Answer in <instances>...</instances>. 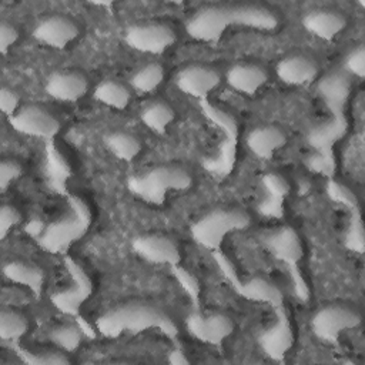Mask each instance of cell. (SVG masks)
I'll list each match as a JSON object with an SVG mask.
<instances>
[{
	"instance_id": "8992f818",
	"label": "cell",
	"mask_w": 365,
	"mask_h": 365,
	"mask_svg": "<svg viewBox=\"0 0 365 365\" xmlns=\"http://www.w3.org/2000/svg\"><path fill=\"white\" fill-rule=\"evenodd\" d=\"M191 185V174L175 164L158 165L144 174L127 178L128 191L153 205H163L170 191H187Z\"/></svg>"
},
{
	"instance_id": "e575fe53",
	"label": "cell",
	"mask_w": 365,
	"mask_h": 365,
	"mask_svg": "<svg viewBox=\"0 0 365 365\" xmlns=\"http://www.w3.org/2000/svg\"><path fill=\"white\" fill-rule=\"evenodd\" d=\"M174 278L177 279V282L181 285V288L185 291V294L190 297V301H191V305H192V309L194 311H201V305H200V284L197 281V278L188 272L184 267L177 265V267H173L170 268Z\"/></svg>"
},
{
	"instance_id": "d590c367",
	"label": "cell",
	"mask_w": 365,
	"mask_h": 365,
	"mask_svg": "<svg viewBox=\"0 0 365 365\" xmlns=\"http://www.w3.org/2000/svg\"><path fill=\"white\" fill-rule=\"evenodd\" d=\"M345 73L364 78L365 76V47L364 46H358L346 56Z\"/></svg>"
},
{
	"instance_id": "9c48e42d",
	"label": "cell",
	"mask_w": 365,
	"mask_h": 365,
	"mask_svg": "<svg viewBox=\"0 0 365 365\" xmlns=\"http://www.w3.org/2000/svg\"><path fill=\"white\" fill-rule=\"evenodd\" d=\"M211 255L218 265L220 271L224 274V277L228 279L231 284L232 289L242 298L250 299V301H257V302H264L268 304L272 308L274 315L288 312L285 302H284V295L281 289L272 284L271 281L261 278V277H254L251 279H241L228 259V257L224 255L221 250L211 251Z\"/></svg>"
},
{
	"instance_id": "b9f144b4",
	"label": "cell",
	"mask_w": 365,
	"mask_h": 365,
	"mask_svg": "<svg viewBox=\"0 0 365 365\" xmlns=\"http://www.w3.org/2000/svg\"><path fill=\"white\" fill-rule=\"evenodd\" d=\"M91 4H96V6H113V1H91Z\"/></svg>"
},
{
	"instance_id": "ac0fdd59",
	"label": "cell",
	"mask_w": 365,
	"mask_h": 365,
	"mask_svg": "<svg viewBox=\"0 0 365 365\" xmlns=\"http://www.w3.org/2000/svg\"><path fill=\"white\" fill-rule=\"evenodd\" d=\"M80 34V29L74 20L66 16H48L37 23L33 37L53 48H64Z\"/></svg>"
},
{
	"instance_id": "3957f363",
	"label": "cell",
	"mask_w": 365,
	"mask_h": 365,
	"mask_svg": "<svg viewBox=\"0 0 365 365\" xmlns=\"http://www.w3.org/2000/svg\"><path fill=\"white\" fill-rule=\"evenodd\" d=\"M97 331L106 338L157 329L173 344H178V327L161 308L147 302H127L108 309L96 319Z\"/></svg>"
},
{
	"instance_id": "2e32d148",
	"label": "cell",
	"mask_w": 365,
	"mask_h": 365,
	"mask_svg": "<svg viewBox=\"0 0 365 365\" xmlns=\"http://www.w3.org/2000/svg\"><path fill=\"white\" fill-rule=\"evenodd\" d=\"M174 83L182 94L204 100L220 86L221 74L210 66L190 64L175 74Z\"/></svg>"
},
{
	"instance_id": "4dcf8cb0",
	"label": "cell",
	"mask_w": 365,
	"mask_h": 365,
	"mask_svg": "<svg viewBox=\"0 0 365 365\" xmlns=\"http://www.w3.org/2000/svg\"><path fill=\"white\" fill-rule=\"evenodd\" d=\"M29 331V321L17 311L3 308L0 312V338L4 342H20V338Z\"/></svg>"
},
{
	"instance_id": "d6a6232c",
	"label": "cell",
	"mask_w": 365,
	"mask_h": 365,
	"mask_svg": "<svg viewBox=\"0 0 365 365\" xmlns=\"http://www.w3.org/2000/svg\"><path fill=\"white\" fill-rule=\"evenodd\" d=\"M11 348L17 358L27 365H68L70 359L57 351L33 352L20 345V342L11 344Z\"/></svg>"
},
{
	"instance_id": "6da1fadb",
	"label": "cell",
	"mask_w": 365,
	"mask_h": 365,
	"mask_svg": "<svg viewBox=\"0 0 365 365\" xmlns=\"http://www.w3.org/2000/svg\"><path fill=\"white\" fill-rule=\"evenodd\" d=\"M351 87L349 74L345 71L325 74L317 87L329 118L307 134V141L314 148V153L307 157V167L312 173L322 174L327 178H334L336 168L334 147L348 131L346 108Z\"/></svg>"
},
{
	"instance_id": "8fae6325",
	"label": "cell",
	"mask_w": 365,
	"mask_h": 365,
	"mask_svg": "<svg viewBox=\"0 0 365 365\" xmlns=\"http://www.w3.org/2000/svg\"><path fill=\"white\" fill-rule=\"evenodd\" d=\"M359 324V312L342 304L322 307L311 318V329L315 336L329 344H338L341 334L356 328Z\"/></svg>"
},
{
	"instance_id": "d6986e66",
	"label": "cell",
	"mask_w": 365,
	"mask_h": 365,
	"mask_svg": "<svg viewBox=\"0 0 365 365\" xmlns=\"http://www.w3.org/2000/svg\"><path fill=\"white\" fill-rule=\"evenodd\" d=\"M261 349L274 361L282 362L294 345V331L289 314L275 317V322L258 336Z\"/></svg>"
},
{
	"instance_id": "30bf717a",
	"label": "cell",
	"mask_w": 365,
	"mask_h": 365,
	"mask_svg": "<svg viewBox=\"0 0 365 365\" xmlns=\"http://www.w3.org/2000/svg\"><path fill=\"white\" fill-rule=\"evenodd\" d=\"M64 267L70 275L71 285L63 291L50 295L51 304L64 315L80 318L81 305L93 294V281L84 268L70 255H64Z\"/></svg>"
},
{
	"instance_id": "836d02e7",
	"label": "cell",
	"mask_w": 365,
	"mask_h": 365,
	"mask_svg": "<svg viewBox=\"0 0 365 365\" xmlns=\"http://www.w3.org/2000/svg\"><path fill=\"white\" fill-rule=\"evenodd\" d=\"M81 332V328L77 325L63 324L48 332V339L64 352H74L80 346Z\"/></svg>"
},
{
	"instance_id": "d4e9b609",
	"label": "cell",
	"mask_w": 365,
	"mask_h": 365,
	"mask_svg": "<svg viewBox=\"0 0 365 365\" xmlns=\"http://www.w3.org/2000/svg\"><path fill=\"white\" fill-rule=\"evenodd\" d=\"M302 24L314 36L322 40H332L346 27V17L335 10L319 9L307 13Z\"/></svg>"
},
{
	"instance_id": "44dd1931",
	"label": "cell",
	"mask_w": 365,
	"mask_h": 365,
	"mask_svg": "<svg viewBox=\"0 0 365 365\" xmlns=\"http://www.w3.org/2000/svg\"><path fill=\"white\" fill-rule=\"evenodd\" d=\"M278 78L289 86L311 84L319 73L317 61L308 56L294 54L278 61L275 67Z\"/></svg>"
},
{
	"instance_id": "484cf974",
	"label": "cell",
	"mask_w": 365,
	"mask_h": 365,
	"mask_svg": "<svg viewBox=\"0 0 365 365\" xmlns=\"http://www.w3.org/2000/svg\"><path fill=\"white\" fill-rule=\"evenodd\" d=\"M46 174L50 188L66 197L68 194L67 180L71 175V168L66 157L56 147L54 140L46 143Z\"/></svg>"
},
{
	"instance_id": "74e56055",
	"label": "cell",
	"mask_w": 365,
	"mask_h": 365,
	"mask_svg": "<svg viewBox=\"0 0 365 365\" xmlns=\"http://www.w3.org/2000/svg\"><path fill=\"white\" fill-rule=\"evenodd\" d=\"M21 221V214L13 207L4 204L0 210V238L4 240L7 234Z\"/></svg>"
},
{
	"instance_id": "ba28073f",
	"label": "cell",
	"mask_w": 365,
	"mask_h": 365,
	"mask_svg": "<svg viewBox=\"0 0 365 365\" xmlns=\"http://www.w3.org/2000/svg\"><path fill=\"white\" fill-rule=\"evenodd\" d=\"M251 225V217L247 211L241 208H217L198 221H195L190 231L192 240L201 247L217 251L221 250L224 238L235 231H244Z\"/></svg>"
},
{
	"instance_id": "ab89813d",
	"label": "cell",
	"mask_w": 365,
	"mask_h": 365,
	"mask_svg": "<svg viewBox=\"0 0 365 365\" xmlns=\"http://www.w3.org/2000/svg\"><path fill=\"white\" fill-rule=\"evenodd\" d=\"M19 31L14 26L9 24L7 21L0 23V51L1 54H7L9 48L17 41Z\"/></svg>"
},
{
	"instance_id": "cb8c5ba5",
	"label": "cell",
	"mask_w": 365,
	"mask_h": 365,
	"mask_svg": "<svg viewBox=\"0 0 365 365\" xmlns=\"http://www.w3.org/2000/svg\"><path fill=\"white\" fill-rule=\"evenodd\" d=\"M268 80L267 71L250 63H238L228 68L225 74L227 84L238 93L242 94H255Z\"/></svg>"
},
{
	"instance_id": "83f0119b",
	"label": "cell",
	"mask_w": 365,
	"mask_h": 365,
	"mask_svg": "<svg viewBox=\"0 0 365 365\" xmlns=\"http://www.w3.org/2000/svg\"><path fill=\"white\" fill-rule=\"evenodd\" d=\"M174 110L163 100H154L145 104L140 113V118L145 127L157 134H164L174 120Z\"/></svg>"
},
{
	"instance_id": "f546056e",
	"label": "cell",
	"mask_w": 365,
	"mask_h": 365,
	"mask_svg": "<svg viewBox=\"0 0 365 365\" xmlns=\"http://www.w3.org/2000/svg\"><path fill=\"white\" fill-rule=\"evenodd\" d=\"M104 143L107 148L121 161H133L141 151V143L133 134L124 131H114L106 135Z\"/></svg>"
},
{
	"instance_id": "60d3db41",
	"label": "cell",
	"mask_w": 365,
	"mask_h": 365,
	"mask_svg": "<svg viewBox=\"0 0 365 365\" xmlns=\"http://www.w3.org/2000/svg\"><path fill=\"white\" fill-rule=\"evenodd\" d=\"M167 361L171 365H190L188 358L185 356L182 348L178 344H174V348L167 355Z\"/></svg>"
},
{
	"instance_id": "5b68a950",
	"label": "cell",
	"mask_w": 365,
	"mask_h": 365,
	"mask_svg": "<svg viewBox=\"0 0 365 365\" xmlns=\"http://www.w3.org/2000/svg\"><path fill=\"white\" fill-rule=\"evenodd\" d=\"M259 240L267 251L287 267L295 297L304 304L308 302L309 287L299 265L304 257V250L297 231L289 225H282L262 232Z\"/></svg>"
},
{
	"instance_id": "e0dca14e",
	"label": "cell",
	"mask_w": 365,
	"mask_h": 365,
	"mask_svg": "<svg viewBox=\"0 0 365 365\" xmlns=\"http://www.w3.org/2000/svg\"><path fill=\"white\" fill-rule=\"evenodd\" d=\"M131 247L137 255H140L143 259L148 262L168 265L170 268L181 264L180 247L173 238L167 235H138L133 240Z\"/></svg>"
},
{
	"instance_id": "52a82bcc",
	"label": "cell",
	"mask_w": 365,
	"mask_h": 365,
	"mask_svg": "<svg viewBox=\"0 0 365 365\" xmlns=\"http://www.w3.org/2000/svg\"><path fill=\"white\" fill-rule=\"evenodd\" d=\"M201 113L207 120H210L215 127L222 133V141L218 145V153L215 157L204 158L202 168L212 174L214 177L224 178L227 177L234 165L237 157V144H238V123L235 117L227 110L212 106L208 98L198 100Z\"/></svg>"
},
{
	"instance_id": "7a4b0ae2",
	"label": "cell",
	"mask_w": 365,
	"mask_h": 365,
	"mask_svg": "<svg viewBox=\"0 0 365 365\" xmlns=\"http://www.w3.org/2000/svg\"><path fill=\"white\" fill-rule=\"evenodd\" d=\"M279 26V17L262 4H215L194 11L185 21L188 36L198 41H217L230 27H247L272 31Z\"/></svg>"
},
{
	"instance_id": "4316f807",
	"label": "cell",
	"mask_w": 365,
	"mask_h": 365,
	"mask_svg": "<svg viewBox=\"0 0 365 365\" xmlns=\"http://www.w3.org/2000/svg\"><path fill=\"white\" fill-rule=\"evenodd\" d=\"M3 274L9 281L29 288L36 298H40L44 285V272L40 267L24 261H10L3 267Z\"/></svg>"
},
{
	"instance_id": "603a6c76",
	"label": "cell",
	"mask_w": 365,
	"mask_h": 365,
	"mask_svg": "<svg viewBox=\"0 0 365 365\" xmlns=\"http://www.w3.org/2000/svg\"><path fill=\"white\" fill-rule=\"evenodd\" d=\"M261 182L267 195L259 204L258 211L268 218H282L284 201L291 190L289 182L284 175L278 173H267Z\"/></svg>"
},
{
	"instance_id": "7c38bea8",
	"label": "cell",
	"mask_w": 365,
	"mask_h": 365,
	"mask_svg": "<svg viewBox=\"0 0 365 365\" xmlns=\"http://www.w3.org/2000/svg\"><path fill=\"white\" fill-rule=\"evenodd\" d=\"M327 194L334 202L342 205L349 214L348 230L345 235V247L352 252L364 254L365 251L364 224H362V215H361V205L355 192L348 187H345L344 184L335 181L334 178H328Z\"/></svg>"
},
{
	"instance_id": "8d00e7d4",
	"label": "cell",
	"mask_w": 365,
	"mask_h": 365,
	"mask_svg": "<svg viewBox=\"0 0 365 365\" xmlns=\"http://www.w3.org/2000/svg\"><path fill=\"white\" fill-rule=\"evenodd\" d=\"M23 167L14 160H3L0 164V190L6 191L13 181L20 178Z\"/></svg>"
},
{
	"instance_id": "277c9868",
	"label": "cell",
	"mask_w": 365,
	"mask_h": 365,
	"mask_svg": "<svg viewBox=\"0 0 365 365\" xmlns=\"http://www.w3.org/2000/svg\"><path fill=\"white\" fill-rule=\"evenodd\" d=\"M67 212L47 224L36 238L38 245L50 254L66 255L68 248L81 240L91 225V211L86 201L74 194H67Z\"/></svg>"
},
{
	"instance_id": "9a60e30c",
	"label": "cell",
	"mask_w": 365,
	"mask_h": 365,
	"mask_svg": "<svg viewBox=\"0 0 365 365\" xmlns=\"http://www.w3.org/2000/svg\"><path fill=\"white\" fill-rule=\"evenodd\" d=\"M187 331L195 339L220 346L225 338L234 331V321L222 312L202 314L201 311H191L185 319Z\"/></svg>"
},
{
	"instance_id": "5bb4252c",
	"label": "cell",
	"mask_w": 365,
	"mask_h": 365,
	"mask_svg": "<svg viewBox=\"0 0 365 365\" xmlns=\"http://www.w3.org/2000/svg\"><path fill=\"white\" fill-rule=\"evenodd\" d=\"M13 130L17 133L37 137L47 141H53L60 131V121L46 108L37 104H29L9 118Z\"/></svg>"
},
{
	"instance_id": "f1b7e54d",
	"label": "cell",
	"mask_w": 365,
	"mask_h": 365,
	"mask_svg": "<svg viewBox=\"0 0 365 365\" xmlns=\"http://www.w3.org/2000/svg\"><path fill=\"white\" fill-rule=\"evenodd\" d=\"M93 94L97 101L115 110H124L131 98L130 90L115 80H104L98 83Z\"/></svg>"
},
{
	"instance_id": "f35d334b",
	"label": "cell",
	"mask_w": 365,
	"mask_h": 365,
	"mask_svg": "<svg viewBox=\"0 0 365 365\" xmlns=\"http://www.w3.org/2000/svg\"><path fill=\"white\" fill-rule=\"evenodd\" d=\"M20 97L16 91L7 87H1L0 90V110L10 118L19 111Z\"/></svg>"
},
{
	"instance_id": "ffe728a7",
	"label": "cell",
	"mask_w": 365,
	"mask_h": 365,
	"mask_svg": "<svg viewBox=\"0 0 365 365\" xmlns=\"http://www.w3.org/2000/svg\"><path fill=\"white\" fill-rule=\"evenodd\" d=\"M44 90L56 100L74 103L86 96L88 80L83 73L76 70L54 71L48 76Z\"/></svg>"
},
{
	"instance_id": "1f68e13d",
	"label": "cell",
	"mask_w": 365,
	"mask_h": 365,
	"mask_svg": "<svg viewBox=\"0 0 365 365\" xmlns=\"http://www.w3.org/2000/svg\"><path fill=\"white\" fill-rule=\"evenodd\" d=\"M164 80V67L158 63H148L131 76V87L140 94H148L157 90Z\"/></svg>"
},
{
	"instance_id": "7402d4cb",
	"label": "cell",
	"mask_w": 365,
	"mask_h": 365,
	"mask_svg": "<svg viewBox=\"0 0 365 365\" xmlns=\"http://www.w3.org/2000/svg\"><path fill=\"white\" fill-rule=\"evenodd\" d=\"M287 144V134L278 125H259L247 135L248 150L261 160H271Z\"/></svg>"
},
{
	"instance_id": "4fadbf2b",
	"label": "cell",
	"mask_w": 365,
	"mask_h": 365,
	"mask_svg": "<svg viewBox=\"0 0 365 365\" xmlns=\"http://www.w3.org/2000/svg\"><path fill=\"white\" fill-rule=\"evenodd\" d=\"M124 40L131 48L137 51L161 54L175 43L177 34L171 26L151 21L130 26L125 30Z\"/></svg>"
}]
</instances>
